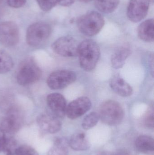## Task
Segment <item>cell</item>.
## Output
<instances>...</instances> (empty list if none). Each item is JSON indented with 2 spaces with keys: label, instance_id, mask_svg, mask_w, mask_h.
Returning a JSON list of instances; mask_svg holds the SVG:
<instances>
[{
  "label": "cell",
  "instance_id": "cell-27",
  "mask_svg": "<svg viewBox=\"0 0 154 155\" xmlns=\"http://www.w3.org/2000/svg\"><path fill=\"white\" fill-rule=\"evenodd\" d=\"M27 0H6L7 4L10 7L14 8H19L25 4Z\"/></svg>",
  "mask_w": 154,
  "mask_h": 155
},
{
  "label": "cell",
  "instance_id": "cell-30",
  "mask_svg": "<svg viewBox=\"0 0 154 155\" xmlns=\"http://www.w3.org/2000/svg\"><path fill=\"white\" fill-rule=\"evenodd\" d=\"M105 155H129L127 152L124 150H119L116 153H109Z\"/></svg>",
  "mask_w": 154,
  "mask_h": 155
},
{
  "label": "cell",
  "instance_id": "cell-4",
  "mask_svg": "<svg viewBox=\"0 0 154 155\" xmlns=\"http://www.w3.org/2000/svg\"><path fill=\"white\" fill-rule=\"evenodd\" d=\"M51 33V27L44 22H37L29 26L26 32V40L30 46L40 45L48 39Z\"/></svg>",
  "mask_w": 154,
  "mask_h": 155
},
{
  "label": "cell",
  "instance_id": "cell-6",
  "mask_svg": "<svg viewBox=\"0 0 154 155\" xmlns=\"http://www.w3.org/2000/svg\"><path fill=\"white\" fill-rule=\"evenodd\" d=\"M23 121L21 112L17 107H12L7 111L2 119L1 128L5 134H14L20 129Z\"/></svg>",
  "mask_w": 154,
  "mask_h": 155
},
{
  "label": "cell",
  "instance_id": "cell-31",
  "mask_svg": "<svg viewBox=\"0 0 154 155\" xmlns=\"http://www.w3.org/2000/svg\"><path fill=\"white\" fill-rule=\"evenodd\" d=\"M4 0H0V14L2 10L3 6Z\"/></svg>",
  "mask_w": 154,
  "mask_h": 155
},
{
  "label": "cell",
  "instance_id": "cell-29",
  "mask_svg": "<svg viewBox=\"0 0 154 155\" xmlns=\"http://www.w3.org/2000/svg\"><path fill=\"white\" fill-rule=\"evenodd\" d=\"M58 4L63 6H69L73 4L75 0H57Z\"/></svg>",
  "mask_w": 154,
  "mask_h": 155
},
{
  "label": "cell",
  "instance_id": "cell-23",
  "mask_svg": "<svg viewBox=\"0 0 154 155\" xmlns=\"http://www.w3.org/2000/svg\"><path fill=\"white\" fill-rule=\"evenodd\" d=\"M18 147L15 139L11 137H6L2 151L6 155H15Z\"/></svg>",
  "mask_w": 154,
  "mask_h": 155
},
{
  "label": "cell",
  "instance_id": "cell-20",
  "mask_svg": "<svg viewBox=\"0 0 154 155\" xmlns=\"http://www.w3.org/2000/svg\"><path fill=\"white\" fill-rule=\"evenodd\" d=\"M119 0H95L96 8L102 13L110 14L117 8Z\"/></svg>",
  "mask_w": 154,
  "mask_h": 155
},
{
  "label": "cell",
  "instance_id": "cell-8",
  "mask_svg": "<svg viewBox=\"0 0 154 155\" xmlns=\"http://www.w3.org/2000/svg\"><path fill=\"white\" fill-rule=\"evenodd\" d=\"M79 44L73 37L66 36L60 37L52 45V50L58 55L65 57L77 56Z\"/></svg>",
  "mask_w": 154,
  "mask_h": 155
},
{
  "label": "cell",
  "instance_id": "cell-15",
  "mask_svg": "<svg viewBox=\"0 0 154 155\" xmlns=\"http://www.w3.org/2000/svg\"><path fill=\"white\" fill-rule=\"evenodd\" d=\"M139 38L145 42H152L154 40V23L153 19H148L143 22L137 30Z\"/></svg>",
  "mask_w": 154,
  "mask_h": 155
},
{
  "label": "cell",
  "instance_id": "cell-13",
  "mask_svg": "<svg viewBox=\"0 0 154 155\" xmlns=\"http://www.w3.org/2000/svg\"><path fill=\"white\" fill-rule=\"evenodd\" d=\"M47 103L52 114L58 118H62L66 115L67 101L64 97L59 93H52L48 95Z\"/></svg>",
  "mask_w": 154,
  "mask_h": 155
},
{
  "label": "cell",
  "instance_id": "cell-28",
  "mask_svg": "<svg viewBox=\"0 0 154 155\" xmlns=\"http://www.w3.org/2000/svg\"><path fill=\"white\" fill-rule=\"evenodd\" d=\"M5 134L4 132L0 127V152L2 151L3 148L5 143L6 137Z\"/></svg>",
  "mask_w": 154,
  "mask_h": 155
},
{
  "label": "cell",
  "instance_id": "cell-1",
  "mask_svg": "<svg viewBox=\"0 0 154 155\" xmlns=\"http://www.w3.org/2000/svg\"><path fill=\"white\" fill-rule=\"evenodd\" d=\"M100 49L95 41L84 40L79 44L78 55L80 65L84 71H91L95 69L100 57Z\"/></svg>",
  "mask_w": 154,
  "mask_h": 155
},
{
  "label": "cell",
  "instance_id": "cell-14",
  "mask_svg": "<svg viewBox=\"0 0 154 155\" xmlns=\"http://www.w3.org/2000/svg\"><path fill=\"white\" fill-rule=\"evenodd\" d=\"M109 85L112 90L120 96L127 97L133 94L132 87L120 76L113 77L110 80Z\"/></svg>",
  "mask_w": 154,
  "mask_h": 155
},
{
  "label": "cell",
  "instance_id": "cell-22",
  "mask_svg": "<svg viewBox=\"0 0 154 155\" xmlns=\"http://www.w3.org/2000/svg\"><path fill=\"white\" fill-rule=\"evenodd\" d=\"M99 120V114L95 112H92L87 115L82 122V127L85 130H89L95 127Z\"/></svg>",
  "mask_w": 154,
  "mask_h": 155
},
{
  "label": "cell",
  "instance_id": "cell-18",
  "mask_svg": "<svg viewBox=\"0 0 154 155\" xmlns=\"http://www.w3.org/2000/svg\"><path fill=\"white\" fill-rule=\"evenodd\" d=\"M135 146L138 151L146 155H153V138L146 135L138 137L135 141Z\"/></svg>",
  "mask_w": 154,
  "mask_h": 155
},
{
  "label": "cell",
  "instance_id": "cell-10",
  "mask_svg": "<svg viewBox=\"0 0 154 155\" xmlns=\"http://www.w3.org/2000/svg\"><path fill=\"white\" fill-rule=\"evenodd\" d=\"M150 0H130L127 6V15L133 22L143 20L148 13Z\"/></svg>",
  "mask_w": 154,
  "mask_h": 155
},
{
  "label": "cell",
  "instance_id": "cell-12",
  "mask_svg": "<svg viewBox=\"0 0 154 155\" xmlns=\"http://www.w3.org/2000/svg\"><path fill=\"white\" fill-rule=\"evenodd\" d=\"M37 123L42 132L44 134H54L58 133L61 127L58 118L52 114H43L37 118Z\"/></svg>",
  "mask_w": 154,
  "mask_h": 155
},
{
  "label": "cell",
  "instance_id": "cell-16",
  "mask_svg": "<svg viewBox=\"0 0 154 155\" xmlns=\"http://www.w3.org/2000/svg\"><path fill=\"white\" fill-rule=\"evenodd\" d=\"M131 49L126 46H121L116 50L111 56L112 66L116 69L122 68L125 63L126 60L131 54Z\"/></svg>",
  "mask_w": 154,
  "mask_h": 155
},
{
  "label": "cell",
  "instance_id": "cell-3",
  "mask_svg": "<svg viewBox=\"0 0 154 155\" xmlns=\"http://www.w3.org/2000/svg\"><path fill=\"white\" fill-rule=\"evenodd\" d=\"M99 119L105 124L116 126L122 123L124 112L122 106L117 101L109 100L103 103L99 108Z\"/></svg>",
  "mask_w": 154,
  "mask_h": 155
},
{
  "label": "cell",
  "instance_id": "cell-11",
  "mask_svg": "<svg viewBox=\"0 0 154 155\" xmlns=\"http://www.w3.org/2000/svg\"><path fill=\"white\" fill-rule=\"evenodd\" d=\"M92 106L91 101L87 97H78L67 106L66 114L71 119H75L86 113Z\"/></svg>",
  "mask_w": 154,
  "mask_h": 155
},
{
  "label": "cell",
  "instance_id": "cell-17",
  "mask_svg": "<svg viewBox=\"0 0 154 155\" xmlns=\"http://www.w3.org/2000/svg\"><path fill=\"white\" fill-rule=\"evenodd\" d=\"M90 143L85 133L79 132L73 134L69 141V146L76 151H86L89 149Z\"/></svg>",
  "mask_w": 154,
  "mask_h": 155
},
{
  "label": "cell",
  "instance_id": "cell-9",
  "mask_svg": "<svg viewBox=\"0 0 154 155\" xmlns=\"http://www.w3.org/2000/svg\"><path fill=\"white\" fill-rule=\"evenodd\" d=\"M19 31L17 25L12 21L0 23V42L7 47L16 45L19 42Z\"/></svg>",
  "mask_w": 154,
  "mask_h": 155
},
{
  "label": "cell",
  "instance_id": "cell-32",
  "mask_svg": "<svg viewBox=\"0 0 154 155\" xmlns=\"http://www.w3.org/2000/svg\"><path fill=\"white\" fill-rule=\"evenodd\" d=\"M79 1H80V2H82L87 3L91 2L93 0H79Z\"/></svg>",
  "mask_w": 154,
  "mask_h": 155
},
{
  "label": "cell",
  "instance_id": "cell-5",
  "mask_svg": "<svg viewBox=\"0 0 154 155\" xmlns=\"http://www.w3.org/2000/svg\"><path fill=\"white\" fill-rule=\"evenodd\" d=\"M41 71L32 60H26L20 65L17 74V81L21 86L33 84L40 79Z\"/></svg>",
  "mask_w": 154,
  "mask_h": 155
},
{
  "label": "cell",
  "instance_id": "cell-7",
  "mask_svg": "<svg viewBox=\"0 0 154 155\" xmlns=\"http://www.w3.org/2000/svg\"><path fill=\"white\" fill-rule=\"evenodd\" d=\"M77 79L75 72L69 70H59L52 73L48 78L47 85L52 90H59L67 87Z\"/></svg>",
  "mask_w": 154,
  "mask_h": 155
},
{
  "label": "cell",
  "instance_id": "cell-25",
  "mask_svg": "<svg viewBox=\"0 0 154 155\" xmlns=\"http://www.w3.org/2000/svg\"><path fill=\"white\" fill-rule=\"evenodd\" d=\"M15 155H39V153L31 147L24 145L18 147Z\"/></svg>",
  "mask_w": 154,
  "mask_h": 155
},
{
  "label": "cell",
  "instance_id": "cell-21",
  "mask_svg": "<svg viewBox=\"0 0 154 155\" xmlns=\"http://www.w3.org/2000/svg\"><path fill=\"white\" fill-rule=\"evenodd\" d=\"M13 65V61L11 55L5 51H0V74L10 71Z\"/></svg>",
  "mask_w": 154,
  "mask_h": 155
},
{
  "label": "cell",
  "instance_id": "cell-19",
  "mask_svg": "<svg viewBox=\"0 0 154 155\" xmlns=\"http://www.w3.org/2000/svg\"><path fill=\"white\" fill-rule=\"evenodd\" d=\"M69 141L65 137L56 138L47 155H68Z\"/></svg>",
  "mask_w": 154,
  "mask_h": 155
},
{
  "label": "cell",
  "instance_id": "cell-26",
  "mask_svg": "<svg viewBox=\"0 0 154 155\" xmlns=\"http://www.w3.org/2000/svg\"><path fill=\"white\" fill-rule=\"evenodd\" d=\"M144 124L146 127L149 128L154 127V108L151 107L147 111L144 118Z\"/></svg>",
  "mask_w": 154,
  "mask_h": 155
},
{
  "label": "cell",
  "instance_id": "cell-2",
  "mask_svg": "<svg viewBox=\"0 0 154 155\" xmlns=\"http://www.w3.org/2000/svg\"><path fill=\"white\" fill-rule=\"evenodd\" d=\"M104 17L99 12L90 11L77 20L80 31L84 35L93 36L98 34L105 25Z\"/></svg>",
  "mask_w": 154,
  "mask_h": 155
},
{
  "label": "cell",
  "instance_id": "cell-24",
  "mask_svg": "<svg viewBox=\"0 0 154 155\" xmlns=\"http://www.w3.org/2000/svg\"><path fill=\"white\" fill-rule=\"evenodd\" d=\"M38 5L43 12H49L58 4L57 0H36Z\"/></svg>",
  "mask_w": 154,
  "mask_h": 155
}]
</instances>
